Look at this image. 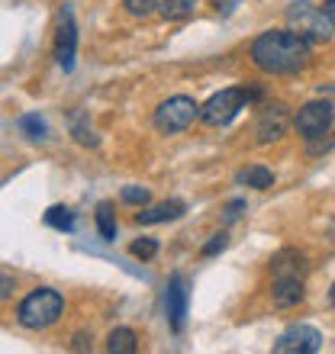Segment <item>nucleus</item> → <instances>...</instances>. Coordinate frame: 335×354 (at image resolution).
I'll return each instance as SVG.
<instances>
[{"label": "nucleus", "instance_id": "obj_1", "mask_svg": "<svg viewBox=\"0 0 335 354\" xmlns=\"http://www.w3.org/2000/svg\"><path fill=\"white\" fill-rule=\"evenodd\" d=\"M251 62L271 75H293L309 62V39L293 29H271L251 42Z\"/></svg>", "mask_w": 335, "mask_h": 354}, {"label": "nucleus", "instance_id": "obj_2", "mask_svg": "<svg viewBox=\"0 0 335 354\" xmlns=\"http://www.w3.org/2000/svg\"><path fill=\"white\" fill-rule=\"evenodd\" d=\"M261 91L258 87H226V91L213 93L206 106H200V120L206 126H226V122H233L239 116V110H245L251 100H258Z\"/></svg>", "mask_w": 335, "mask_h": 354}, {"label": "nucleus", "instance_id": "obj_3", "mask_svg": "<svg viewBox=\"0 0 335 354\" xmlns=\"http://www.w3.org/2000/svg\"><path fill=\"white\" fill-rule=\"evenodd\" d=\"M62 309H65V299H62L58 290L39 287V290H33L23 303H19L17 319L26 328H48V326H55L58 322Z\"/></svg>", "mask_w": 335, "mask_h": 354}, {"label": "nucleus", "instance_id": "obj_4", "mask_svg": "<svg viewBox=\"0 0 335 354\" xmlns=\"http://www.w3.org/2000/svg\"><path fill=\"white\" fill-rule=\"evenodd\" d=\"M287 23L293 32H300V36L309 39V42H326L335 32V23L329 19V13L313 7L309 0H300V3H293V7L287 10Z\"/></svg>", "mask_w": 335, "mask_h": 354}, {"label": "nucleus", "instance_id": "obj_5", "mask_svg": "<svg viewBox=\"0 0 335 354\" xmlns=\"http://www.w3.org/2000/svg\"><path fill=\"white\" fill-rule=\"evenodd\" d=\"M200 116V106L194 103V97H184V93H177L171 100H165L155 110V126L159 132H168V136H174V132H184L190 122Z\"/></svg>", "mask_w": 335, "mask_h": 354}, {"label": "nucleus", "instance_id": "obj_6", "mask_svg": "<svg viewBox=\"0 0 335 354\" xmlns=\"http://www.w3.org/2000/svg\"><path fill=\"white\" fill-rule=\"evenodd\" d=\"M332 103L326 100H309L303 103L297 110V116H293V126H297V132L303 136V139H316V136H326L329 129H332Z\"/></svg>", "mask_w": 335, "mask_h": 354}, {"label": "nucleus", "instance_id": "obj_7", "mask_svg": "<svg viewBox=\"0 0 335 354\" xmlns=\"http://www.w3.org/2000/svg\"><path fill=\"white\" fill-rule=\"evenodd\" d=\"M323 348V332L313 326H290L274 342V354H316Z\"/></svg>", "mask_w": 335, "mask_h": 354}, {"label": "nucleus", "instance_id": "obj_8", "mask_svg": "<svg viewBox=\"0 0 335 354\" xmlns=\"http://www.w3.org/2000/svg\"><path fill=\"white\" fill-rule=\"evenodd\" d=\"M287 129H290V110L284 106V103H268V106L258 113L255 139H258V145H268V142L284 139V132Z\"/></svg>", "mask_w": 335, "mask_h": 354}, {"label": "nucleus", "instance_id": "obj_9", "mask_svg": "<svg viewBox=\"0 0 335 354\" xmlns=\"http://www.w3.org/2000/svg\"><path fill=\"white\" fill-rule=\"evenodd\" d=\"M187 299H190L187 277H184V274H171V280H168V290H165V309H168V322H171V328H174V332H181V328H184Z\"/></svg>", "mask_w": 335, "mask_h": 354}, {"label": "nucleus", "instance_id": "obj_10", "mask_svg": "<svg viewBox=\"0 0 335 354\" xmlns=\"http://www.w3.org/2000/svg\"><path fill=\"white\" fill-rule=\"evenodd\" d=\"M75 46H78V29L71 13H62V23H58V36H55V58L58 65L71 71L75 68Z\"/></svg>", "mask_w": 335, "mask_h": 354}, {"label": "nucleus", "instance_id": "obj_11", "mask_svg": "<svg viewBox=\"0 0 335 354\" xmlns=\"http://www.w3.org/2000/svg\"><path fill=\"white\" fill-rule=\"evenodd\" d=\"M274 306L290 309L303 299V277H274V290H271Z\"/></svg>", "mask_w": 335, "mask_h": 354}, {"label": "nucleus", "instance_id": "obj_12", "mask_svg": "<svg viewBox=\"0 0 335 354\" xmlns=\"http://www.w3.org/2000/svg\"><path fill=\"white\" fill-rule=\"evenodd\" d=\"M271 270H274V277H303V254L297 248H284V252L274 254V261H271Z\"/></svg>", "mask_w": 335, "mask_h": 354}, {"label": "nucleus", "instance_id": "obj_13", "mask_svg": "<svg viewBox=\"0 0 335 354\" xmlns=\"http://www.w3.org/2000/svg\"><path fill=\"white\" fill-rule=\"evenodd\" d=\"M187 206L181 203V200H168V203H159L152 206V209H142L139 216H136V223L139 225H155V223H171V219H177V216H184Z\"/></svg>", "mask_w": 335, "mask_h": 354}, {"label": "nucleus", "instance_id": "obj_14", "mask_svg": "<svg viewBox=\"0 0 335 354\" xmlns=\"http://www.w3.org/2000/svg\"><path fill=\"white\" fill-rule=\"evenodd\" d=\"M136 348H139V338L132 328H113L110 332V342H107L110 354H136Z\"/></svg>", "mask_w": 335, "mask_h": 354}, {"label": "nucleus", "instance_id": "obj_15", "mask_svg": "<svg viewBox=\"0 0 335 354\" xmlns=\"http://www.w3.org/2000/svg\"><path fill=\"white\" fill-rule=\"evenodd\" d=\"M239 184L255 187V190H268V187H274V174L268 168H261V165H248L245 171H239Z\"/></svg>", "mask_w": 335, "mask_h": 354}, {"label": "nucleus", "instance_id": "obj_16", "mask_svg": "<svg viewBox=\"0 0 335 354\" xmlns=\"http://www.w3.org/2000/svg\"><path fill=\"white\" fill-rule=\"evenodd\" d=\"M17 126L26 132L29 139H36V142H46L48 139V122L42 120L39 113H26V116H19Z\"/></svg>", "mask_w": 335, "mask_h": 354}, {"label": "nucleus", "instance_id": "obj_17", "mask_svg": "<svg viewBox=\"0 0 335 354\" xmlns=\"http://www.w3.org/2000/svg\"><path fill=\"white\" fill-rule=\"evenodd\" d=\"M194 10H197V0H161L159 13L165 19H187L194 17Z\"/></svg>", "mask_w": 335, "mask_h": 354}, {"label": "nucleus", "instance_id": "obj_18", "mask_svg": "<svg viewBox=\"0 0 335 354\" xmlns=\"http://www.w3.org/2000/svg\"><path fill=\"white\" fill-rule=\"evenodd\" d=\"M97 229H100V235L107 242L116 239V213H113V203H107V200L97 206Z\"/></svg>", "mask_w": 335, "mask_h": 354}, {"label": "nucleus", "instance_id": "obj_19", "mask_svg": "<svg viewBox=\"0 0 335 354\" xmlns=\"http://www.w3.org/2000/svg\"><path fill=\"white\" fill-rule=\"evenodd\" d=\"M46 225H52L58 232H71V229H75V213H71L68 206H52L46 213Z\"/></svg>", "mask_w": 335, "mask_h": 354}, {"label": "nucleus", "instance_id": "obj_20", "mask_svg": "<svg viewBox=\"0 0 335 354\" xmlns=\"http://www.w3.org/2000/svg\"><path fill=\"white\" fill-rule=\"evenodd\" d=\"M71 136H75L78 142H81V145H97V136H93V129L91 126H84V113H75V116H71Z\"/></svg>", "mask_w": 335, "mask_h": 354}, {"label": "nucleus", "instance_id": "obj_21", "mask_svg": "<svg viewBox=\"0 0 335 354\" xmlns=\"http://www.w3.org/2000/svg\"><path fill=\"white\" fill-rule=\"evenodd\" d=\"M123 3H126L132 17H149V13H155L161 7V0H123Z\"/></svg>", "mask_w": 335, "mask_h": 354}, {"label": "nucleus", "instance_id": "obj_22", "mask_svg": "<svg viewBox=\"0 0 335 354\" xmlns=\"http://www.w3.org/2000/svg\"><path fill=\"white\" fill-rule=\"evenodd\" d=\"M129 252L136 254V258H142V261H149V258L159 254V242H155V239H139V242H132Z\"/></svg>", "mask_w": 335, "mask_h": 354}, {"label": "nucleus", "instance_id": "obj_23", "mask_svg": "<svg viewBox=\"0 0 335 354\" xmlns=\"http://www.w3.org/2000/svg\"><path fill=\"white\" fill-rule=\"evenodd\" d=\"M123 203L145 206L149 203V190H145V187H126V190H123Z\"/></svg>", "mask_w": 335, "mask_h": 354}, {"label": "nucleus", "instance_id": "obj_24", "mask_svg": "<svg viewBox=\"0 0 335 354\" xmlns=\"http://www.w3.org/2000/svg\"><path fill=\"white\" fill-rule=\"evenodd\" d=\"M326 136H329V139H323V136H316V139H307L309 142V145H307L309 155H323V151L332 149V145H335V136H332V132H326Z\"/></svg>", "mask_w": 335, "mask_h": 354}, {"label": "nucleus", "instance_id": "obj_25", "mask_svg": "<svg viewBox=\"0 0 335 354\" xmlns=\"http://www.w3.org/2000/svg\"><path fill=\"white\" fill-rule=\"evenodd\" d=\"M239 3H242V0H213V7H216V13H219V17H233Z\"/></svg>", "mask_w": 335, "mask_h": 354}, {"label": "nucleus", "instance_id": "obj_26", "mask_svg": "<svg viewBox=\"0 0 335 354\" xmlns=\"http://www.w3.org/2000/svg\"><path fill=\"white\" fill-rule=\"evenodd\" d=\"M226 242H229V239H226L223 232H219V235H213V239H210V242L203 245V254H216V252H223V248H226Z\"/></svg>", "mask_w": 335, "mask_h": 354}, {"label": "nucleus", "instance_id": "obj_27", "mask_svg": "<svg viewBox=\"0 0 335 354\" xmlns=\"http://www.w3.org/2000/svg\"><path fill=\"white\" fill-rule=\"evenodd\" d=\"M242 213H245V200H233V203L226 206V223H235Z\"/></svg>", "mask_w": 335, "mask_h": 354}, {"label": "nucleus", "instance_id": "obj_28", "mask_svg": "<svg viewBox=\"0 0 335 354\" xmlns=\"http://www.w3.org/2000/svg\"><path fill=\"white\" fill-rule=\"evenodd\" d=\"M71 348H75V351H87V348H91V342H87V335H78Z\"/></svg>", "mask_w": 335, "mask_h": 354}, {"label": "nucleus", "instance_id": "obj_29", "mask_svg": "<svg viewBox=\"0 0 335 354\" xmlns=\"http://www.w3.org/2000/svg\"><path fill=\"white\" fill-rule=\"evenodd\" d=\"M10 293H13V283H10V274H3V290H0V297L7 299Z\"/></svg>", "mask_w": 335, "mask_h": 354}, {"label": "nucleus", "instance_id": "obj_30", "mask_svg": "<svg viewBox=\"0 0 335 354\" xmlns=\"http://www.w3.org/2000/svg\"><path fill=\"white\" fill-rule=\"evenodd\" d=\"M323 10H326V13H329V19H332V23H335V0H326V3H323Z\"/></svg>", "mask_w": 335, "mask_h": 354}, {"label": "nucleus", "instance_id": "obj_31", "mask_svg": "<svg viewBox=\"0 0 335 354\" xmlns=\"http://www.w3.org/2000/svg\"><path fill=\"white\" fill-rule=\"evenodd\" d=\"M329 299H332V306H335V283H332V290H329Z\"/></svg>", "mask_w": 335, "mask_h": 354}, {"label": "nucleus", "instance_id": "obj_32", "mask_svg": "<svg viewBox=\"0 0 335 354\" xmlns=\"http://www.w3.org/2000/svg\"><path fill=\"white\" fill-rule=\"evenodd\" d=\"M332 232H335V229H332Z\"/></svg>", "mask_w": 335, "mask_h": 354}]
</instances>
